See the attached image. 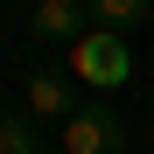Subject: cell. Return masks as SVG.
Masks as SVG:
<instances>
[{
	"label": "cell",
	"mask_w": 154,
	"mask_h": 154,
	"mask_svg": "<svg viewBox=\"0 0 154 154\" xmlns=\"http://www.w3.org/2000/svg\"><path fill=\"white\" fill-rule=\"evenodd\" d=\"M70 70H77V84L112 91V84L133 77V49H126V35H112V28H91V35L70 42Z\"/></svg>",
	"instance_id": "1"
},
{
	"label": "cell",
	"mask_w": 154,
	"mask_h": 154,
	"mask_svg": "<svg viewBox=\"0 0 154 154\" xmlns=\"http://www.w3.org/2000/svg\"><path fill=\"white\" fill-rule=\"evenodd\" d=\"M63 147H70V154H119V147H126V126H119V112H105V105H77V112L63 119Z\"/></svg>",
	"instance_id": "2"
},
{
	"label": "cell",
	"mask_w": 154,
	"mask_h": 154,
	"mask_svg": "<svg viewBox=\"0 0 154 154\" xmlns=\"http://www.w3.org/2000/svg\"><path fill=\"white\" fill-rule=\"evenodd\" d=\"M35 35H49V42H77V35H91V7L84 0H35Z\"/></svg>",
	"instance_id": "3"
},
{
	"label": "cell",
	"mask_w": 154,
	"mask_h": 154,
	"mask_svg": "<svg viewBox=\"0 0 154 154\" xmlns=\"http://www.w3.org/2000/svg\"><path fill=\"white\" fill-rule=\"evenodd\" d=\"M28 112H42V119H70V112H77V91H70V77H56V70H35V77H28Z\"/></svg>",
	"instance_id": "4"
},
{
	"label": "cell",
	"mask_w": 154,
	"mask_h": 154,
	"mask_svg": "<svg viewBox=\"0 0 154 154\" xmlns=\"http://www.w3.org/2000/svg\"><path fill=\"white\" fill-rule=\"evenodd\" d=\"M84 7H91V21H98V28L133 35L140 21H147V7H154V0H84Z\"/></svg>",
	"instance_id": "5"
},
{
	"label": "cell",
	"mask_w": 154,
	"mask_h": 154,
	"mask_svg": "<svg viewBox=\"0 0 154 154\" xmlns=\"http://www.w3.org/2000/svg\"><path fill=\"white\" fill-rule=\"evenodd\" d=\"M0 154H42V133L21 112H0Z\"/></svg>",
	"instance_id": "6"
}]
</instances>
